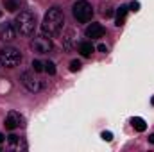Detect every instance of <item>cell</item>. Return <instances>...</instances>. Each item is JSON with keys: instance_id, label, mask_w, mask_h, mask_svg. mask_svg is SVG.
I'll return each instance as SVG.
<instances>
[{"instance_id": "25", "label": "cell", "mask_w": 154, "mask_h": 152, "mask_svg": "<svg viewBox=\"0 0 154 152\" xmlns=\"http://www.w3.org/2000/svg\"><path fill=\"white\" fill-rule=\"evenodd\" d=\"M151 104H152V106H154V95H152V99H151Z\"/></svg>"}, {"instance_id": "6", "label": "cell", "mask_w": 154, "mask_h": 152, "mask_svg": "<svg viewBox=\"0 0 154 152\" xmlns=\"http://www.w3.org/2000/svg\"><path fill=\"white\" fill-rule=\"evenodd\" d=\"M31 48L36 54H48L52 50V41H50V38H47V36H38V38L32 39Z\"/></svg>"}, {"instance_id": "20", "label": "cell", "mask_w": 154, "mask_h": 152, "mask_svg": "<svg viewBox=\"0 0 154 152\" xmlns=\"http://www.w3.org/2000/svg\"><path fill=\"white\" fill-rule=\"evenodd\" d=\"M100 136H102V140H104V141H111V140H113V132H109V131H104Z\"/></svg>"}, {"instance_id": "14", "label": "cell", "mask_w": 154, "mask_h": 152, "mask_svg": "<svg viewBox=\"0 0 154 152\" xmlns=\"http://www.w3.org/2000/svg\"><path fill=\"white\" fill-rule=\"evenodd\" d=\"M4 5H5V9L11 11V13H14V11L20 9V2H18V0H5Z\"/></svg>"}, {"instance_id": "19", "label": "cell", "mask_w": 154, "mask_h": 152, "mask_svg": "<svg viewBox=\"0 0 154 152\" xmlns=\"http://www.w3.org/2000/svg\"><path fill=\"white\" fill-rule=\"evenodd\" d=\"M129 11H134V13L140 11V2H138V0H133L131 5H129Z\"/></svg>"}, {"instance_id": "17", "label": "cell", "mask_w": 154, "mask_h": 152, "mask_svg": "<svg viewBox=\"0 0 154 152\" xmlns=\"http://www.w3.org/2000/svg\"><path fill=\"white\" fill-rule=\"evenodd\" d=\"M32 70H34V72H43V70H45V66H43V63H41V61L34 59V61H32Z\"/></svg>"}, {"instance_id": "8", "label": "cell", "mask_w": 154, "mask_h": 152, "mask_svg": "<svg viewBox=\"0 0 154 152\" xmlns=\"http://www.w3.org/2000/svg\"><path fill=\"white\" fill-rule=\"evenodd\" d=\"M22 122H23V118H22V114H20V113H16V111H9L7 116H5L4 125H5V129H7V131H13V129L20 127V125H22Z\"/></svg>"}, {"instance_id": "18", "label": "cell", "mask_w": 154, "mask_h": 152, "mask_svg": "<svg viewBox=\"0 0 154 152\" xmlns=\"http://www.w3.org/2000/svg\"><path fill=\"white\" fill-rule=\"evenodd\" d=\"M79 70H81V61L74 59V61L70 63V72H79Z\"/></svg>"}, {"instance_id": "2", "label": "cell", "mask_w": 154, "mask_h": 152, "mask_svg": "<svg viewBox=\"0 0 154 152\" xmlns=\"http://www.w3.org/2000/svg\"><path fill=\"white\" fill-rule=\"evenodd\" d=\"M36 14L32 13V11H27V9H23V11H20L18 14H16V18H14V27H16V32L20 34V36H32L34 34V31H36Z\"/></svg>"}, {"instance_id": "4", "label": "cell", "mask_w": 154, "mask_h": 152, "mask_svg": "<svg viewBox=\"0 0 154 152\" xmlns=\"http://www.w3.org/2000/svg\"><path fill=\"white\" fill-rule=\"evenodd\" d=\"M72 13H74V18H75L77 22L86 23L93 16V7L86 0H77L75 4H74V7H72Z\"/></svg>"}, {"instance_id": "16", "label": "cell", "mask_w": 154, "mask_h": 152, "mask_svg": "<svg viewBox=\"0 0 154 152\" xmlns=\"http://www.w3.org/2000/svg\"><path fill=\"white\" fill-rule=\"evenodd\" d=\"M43 66H45V72H47L48 75H54V74H56V65H54L52 61H47Z\"/></svg>"}, {"instance_id": "9", "label": "cell", "mask_w": 154, "mask_h": 152, "mask_svg": "<svg viewBox=\"0 0 154 152\" xmlns=\"http://www.w3.org/2000/svg\"><path fill=\"white\" fill-rule=\"evenodd\" d=\"M104 27L100 23H91L86 27V38H91V39H97V38H102L104 36Z\"/></svg>"}, {"instance_id": "1", "label": "cell", "mask_w": 154, "mask_h": 152, "mask_svg": "<svg viewBox=\"0 0 154 152\" xmlns=\"http://www.w3.org/2000/svg\"><path fill=\"white\" fill-rule=\"evenodd\" d=\"M65 27V14L59 7H50L43 18V23H41V32L43 36L47 38H56L61 34Z\"/></svg>"}, {"instance_id": "3", "label": "cell", "mask_w": 154, "mask_h": 152, "mask_svg": "<svg viewBox=\"0 0 154 152\" xmlns=\"http://www.w3.org/2000/svg\"><path fill=\"white\" fill-rule=\"evenodd\" d=\"M22 63V52L14 47H5L0 50V65L4 68H14Z\"/></svg>"}, {"instance_id": "5", "label": "cell", "mask_w": 154, "mask_h": 152, "mask_svg": "<svg viewBox=\"0 0 154 152\" xmlns=\"http://www.w3.org/2000/svg\"><path fill=\"white\" fill-rule=\"evenodd\" d=\"M20 81L27 88V91H31V93H38L39 90L43 88L41 86V81H39L38 77H34V74H31V72H23L20 75Z\"/></svg>"}, {"instance_id": "22", "label": "cell", "mask_w": 154, "mask_h": 152, "mask_svg": "<svg viewBox=\"0 0 154 152\" xmlns=\"http://www.w3.org/2000/svg\"><path fill=\"white\" fill-rule=\"evenodd\" d=\"M97 50H99V52H104V54H106V52H108V47H106V45H99V47H97Z\"/></svg>"}, {"instance_id": "24", "label": "cell", "mask_w": 154, "mask_h": 152, "mask_svg": "<svg viewBox=\"0 0 154 152\" xmlns=\"http://www.w3.org/2000/svg\"><path fill=\"white\" fill-rule=\"evenodd\" d=\"M4 140H5V136H4V134H2V132H0V143H2V141H4Z\"/></svg>"}, {"instance_id": "23", "label": "cell", "mask_w": 154, "mask_h": 152, "mask_svg": "<svg viewBox=\"0 0 154 152\" xmlns=\"http://www.w3.org/2000/svg\"><path fill=\"white\" fill-rule=\"evenodd\" d=\"M149 143H152V145H154V134H151V136H149Z\"/></svg>"}, {"instance_id": "13", "label": "cell", "mask_w": 154, "mask_h": 152, "mask_svg": "<svg viewBox=\"0 0 154 152\" xmlns=\"http://www.w3.org/2000/svg\"><path fill=\"white\" fill-rule=\"evenodd\" d=\"M131 125L138 131V132H143L145 129H147V123H145V120L143 118H140V116H134V118H131Z\"/></svg>"}, {"instance_id": "10", "label": "cell", "mask_w": 154, "mask_h": 152, "mask_svg": "<svg viewBox=\"0 0 154 152\" xmlns=\"http://www.w3.org/2000/svg\"><path fill=\"white\" fill-rule=\"evenodd\" d=\"M7 143H9V147L11 149H16V150H23V149H27V145L23 143V140L20 138V136H16V134H11V136H7Z\"/></svg>"}, {"instance_id": "21", "label": "cell", "mask_w": 154, "mask_h": 152, "mask_svg": "<svg viewBox=\"0 0 154 152\" xmlns=\"http://www.w3.org/2000/svg\"><path fill=\"white\" fill-rule=\"evenodd\" d=\"M113 13H115V11H113V7H106V9H104V16H106V18L113 16Z\"/></svg>"}, {"instance_id": "15", "label": "cell", "mask_w": 154, "mask_h": 152, "mask_svg": "<svg viewBox=\"0 0 154 152\" xmlns=\"http://www.w3.org/2000/svg\"><path fill=\"white\" fill-rule=\"evenodd\" d=\"M72 39H74V31H68V34L63 36V45H65V48H72Z\"/></svg>"}, {"instance_id": "11", "label": "cell", "mask_w": 154, "mask_h": 152, "mask_svg": "<svg viewBox=\"0 0 154 152\" xmlns=\"http://www.w3.org/2000/svg\"><path fill=\"white\" fill-rule=\"evenodd\" d=\"M93 50H95V47L91 45V41H81V43H79V52H81V56L90 57V56L93 54Z\"/></svg>"}, {"instance_id": "12", "label": "cell", "mask_w": 154, "mask_h": 152, "mask_svg": "<svg viewBox=\"0 0 154 152\" xmlns=\"http://www.w3.org/2000/svg\"><path fill=\"white\" fill-rule=\"evenodd\" d=\"M127 11H129V5H120V7L116 9V25H118V27H120V25H124Z\"/></svg>"}, {"instance_id": "7", "label": "cell", "mask_w": 154, "mask_h": 152, "mask_svg": "<svg viewBox=\"0 0 154 152\" xmlns=\"http://www.w3.org/2000/svg\"><path fill=\"white\" fill-rule=\"evenodd\" d=\"M16 27H14V23H11V22H4V23H0V39L2 41H5V43H9V41H13V39L16 38Z\"/></svg>"}]
</instances>
